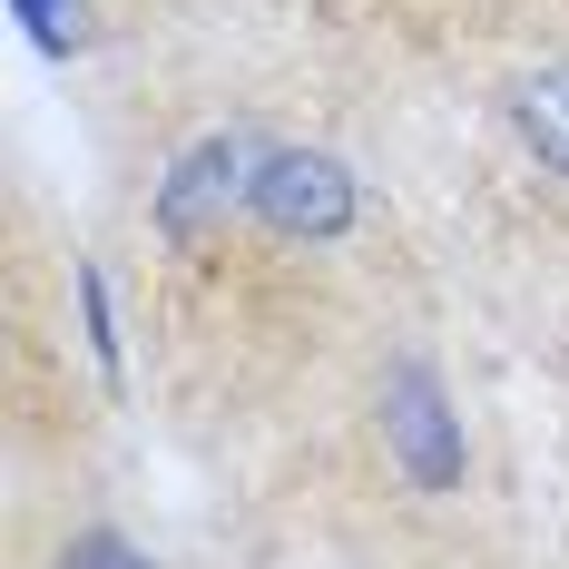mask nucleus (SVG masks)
Masks as SVG:
<instances>
[{
  "label": "nucleus",
  "instance_id": "obj_1",
  "mask_svg": "<svg viewBox=\"0 0 569 569\" xmlns=\"http://www.w3.org/2000/svg\"><path fill=\"white\" fill-rule=\"evenodd\" d=\"M363 432H373V461L402 501H461L471 491V432L452 412V383L432 363V343H383L373 373H363Z\"/></svg>",
  "mask_w": 569,
  "mask_h": 569
},
{
  "label": "nucleus",
  "instance_id": "obj_2",
  "mask_svg": "<svg viewBox=\"0 0 569 569\" xmlns=\"http://www.w3.org/2000/svg\"><path fill=\"white\" fill-rule=\"evenodd\" d=\"M501 118H511V138L540 158V177H560L569 187V50L530 59L511 79V99H501Z\"/></svg>",
  "mask_w": 569,
  "mask_h": 569
},
{
  "label": "nucleus",
  "instance_id": "obj_3",
  "mask_svg": "<svg viewBox=\"0 0 569 569\" xmlns=\"http://www.w3.org/2000/svg\"><path fill=\"white\" fill-rule=\"evenodd\" d=\"M10 569H158L118 520L99 511H79V520H59V530H20V560Z\"/></svg>",
  "mask_w": 569,
  "mask_h": 569
},
{
  "label": "nucleus",
  "instance_id": "obj_4",
  "mask_svg": "<svg viewBox=\"0 0 569 569\" xmlns=\"http://www.w3.org/2000/svg\"><path fill=\"white\" fill-rule=\"evenodd\" d=\"M69 295H79V343H89V373H99V393H118V383H128V335H118L109 276H99V266H69Z\"/></svg>",
  "mask_w": 569,
  "mask_h": 569
},
{
  "label": "nucleus",
  "instance_id": "obj_5",
  "mask_svg": "<svg viewBox=\"0 0 569 569\" xmlns=\"http://www.w3.org/2000/svg\"><path fill=\"white\" fill-rule=\"evenodd\" d=\"M10 10L30 20V40H40V50H69V40H79V20H69L79 0H10Z\"/></svg>",
  "mask_w": 569,
  "mask_h": 569
}]
</instances>
